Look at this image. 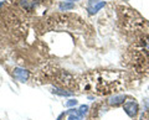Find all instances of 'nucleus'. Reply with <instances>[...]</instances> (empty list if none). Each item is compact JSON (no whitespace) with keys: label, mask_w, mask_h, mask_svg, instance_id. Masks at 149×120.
<instances>
[{"label":"nucleus","mask_w":149,"mask_h":120,"mask_svg":"<svg viewBox=\"0 0 149 120\" xmlns=\"http://www.w3.org/2000/svg\"><path fill=\"white\" fill-rule=\"evenodd\" d=\"M125 61L137 72L149 71V32L134 39L125 53Z\"/></svg>","instance_id":"1"},{"label":"nucleus","mask_w":149,"mask_h":120,"mask_svg":"<svg viewBox=\"0 0 149 120\" xmlns=\"http://www.w3.org/2000/svg\"><path fill=\"white\" fill-rule=\"evenodd\" d=\"M119 24L125 34L128 36L134 35V39L149 32V22L144 20L136 10L129 8H120Z\"/></svg>","instance_id":"2"},{"label":"nucleus","mask_w":149,"mask_h":120,"mask_svg":"<svg viewBox=\"0 0 149 120\" xmlns=\"http://www.w3.org/2000/svg\"><path fill=\"white\" fill-rule=\"evenodd\" d=\"M123 109L130 118H134L137 115V113H138V104L136 103V101H133V100H129V101H127V103H124Z\"/></svg>","instance_id":"3"},{"label":"nucleus","mask_w":149,"mask_h":120,"mask_svg":"<svg viewBox=\"0 0 149 120\" xmlns=\"http://www.w3.org/2000/svg\"><path fill=\"white\" fill-rule=\"evenodd\" d=\"M13 76L15 77V79H17L19 82H26L29 79V72L26 70H22V68H15L13 72Z\"/></svg>","instance_id":"4"},{"label":"nucleus","mask_w":149,"mask_h":120,"mask_svg":"<svg viewBox=\"0 0 149 120\" xmlns=\"http://www.w3.org/2000/svg\"><path fill=\"white\" fill-rule=\"evenodd\" d=\"M37 1L39 0H20V6L26 11H30L37 5Z\"/></svg>","instance_id":"5"},{"label":"nucleus","mask_w":149,"mask_h":120,"mask_svg":"<svg viewBox=\"0 0 149 120\" xmlns=\"http://www.w3.org/2000/svg\"><path fill=\"white\" fill-rule=\"evenodd\" d=\"M124 99H125V95H122V94L120 95H114V97H112V98H109L108 103H109V105H114V107H117V105L124 103Z\"/></svg>","instance_id":"6"},{"label":"nucleus","mask_w":149,"mask_h":120,"mask_svg":"<svg viewBox=\"0 0 149 120\" xmlns=\"http://www.w3.org/2000/svg\"><path fill=\"white\" fill-rule=\"evenodd\" d=\"M104 5H106L104 1H97V3H95L93 5H91L90 8H88V12H90L91 15H93V14H96L98 10H101Z\"/></svg>","instance_id":"7"},{"label":"nucleus","mask_w":149,"mask_h":120,"mask_svg":"<svg viewBox=\"0 0 149 120\" xmlns=\"http://www.w3.org/2000/svg\"><path fill=\"white\" fill-rule=\"evenodd\" d=\"M74 5L72 3H66V1H63L61 3L58 5V9H60V11H67V10H71V9H73Z\"/></svg>","instance_id":"8"},{"label":"nucleus","mask_w":149,"mask_h":120,"mask_svg":"<svg viewBox=\"0 0 149 120\" xmlns=\"http://www.w3.org/2000/svg\"><path fill=\"white\" fill-rule=\"evenodd\" d=\"M52 93L58 94V95H62V97H70V95H72V92H67V90H65V89H58V88L52 89Z\"/></svg>","instance_id":"9"},{"label":"nucleus","mask_w":149,"mask_h":120,"mask_svg":"<svg viewBox=\"0 0 149 120\" xmlns=\"http://www.w3.org/2000/svg\"><path fill=\"white\" fill-rule=\"evenodd\" d=\"M68 120H80V117H78V114L74 112V110H71L68 114Z\"/></svg>","instance_id":"10"},{"label":"nucleus","mask_w":149,"mask_h":120,"mask_svg":"<svg viewBox=\"0 0 149 120\" xmlns=\"http://www.w3.org/2000/svg\"><path fill=\"white\" fill-rule=\"evenodd\" d=\"M87 112H88V107H87V105H81L78 114H80L81 117H83V115H86V114H87Z\"/></svg>","instance_id":"11"},{"label":"nucleus","mask_w":149,"mask_h":120,"mask_svg":"<svg viewBox=\"0 0 149 120\" xmlns=\"http://www.w3.org/2000/svg\"><path fill=\"white\" fill-rule=\"evenodd\" d=\"M74 105H77V100L71 99V100L66 101V107H74Z\"/></svg>","instance_id":"12"},{"label":"nucleus","mask_w":149,"mask_h":120,"mask_svg":"<svg viewBox=\"0 0 149 120\" xmlns=\"http://www.w3.org/2000/svg\"><path fill=\"white\" fill-rule=\"evenodd\" d=\"M91 3H97V0H90Z\"/></svg>","instance_id":"13"},{"label":"nucleus","mask_w":149,"mask_h":120,"mask_svg":"<svg viewBox=\"0 0 149 120\" xmlns=\"http://www.w3.org/2000/svg\"><path fill=\"white\" fill-rule=\"evenodd\" d=\"M66 1H77V0H66Z\"/></svg>","instance_id":"14"}]
</instances>
